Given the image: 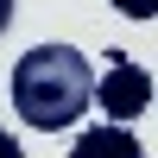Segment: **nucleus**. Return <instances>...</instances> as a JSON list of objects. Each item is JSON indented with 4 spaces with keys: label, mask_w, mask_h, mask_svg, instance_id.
Here are the masks:
<instances>
[{
    "label": "nucleus",
    "mask_w": 158,
    "mask_h": 158,
    "mask_svg": "<svg viewBox=\"0 0 158 158\" xmlns=\"http://www.w3.org/2000/svg\"><path fill=\"white\" fill-rule=\"evenodd\" d=\"M13 108L38 127V133H57L76 127L95 108V70L76 44H38L13 63Z\"/></svg>",
    "instance_id": "obj_1"
},
{
    "label": "nucleus",
    "mask_w": 158,
    "mask_h": 158,
    "mask_svg": "<svg viewBox=\"0 0 158 158\" xmlns=\"http://www.w3.org/2000/svg\"><path fill=\"white\" fill-rule=\"evenodd\" d=\"M70 158H146V146L133 139V127H114V120H101V127H82V133H76Z\"/></svg>",
    "instance_id": "obj_3"
},
{
    "label": "nucleus",
    "mask_w": 158,
    "mask_h": 158,
    "mask_svg": "<svg viewBox=\"0 0 158 158\" xmlns=\"http://www.w3.org/2000/svg\"><path fill=\"white\" fill-rule=\"evenodd\" d=\"M0 158H25V152H19V139H13L6 127H0Z\"/></svg>",
    "instance_id": "obj_5"
},
{
    "label": "nucleus",
    "mask_w": 158,
    "mask_h": 158,
    "mask_svg": "<svg viewBox=\"0 0 158 158\" xmlns=\"http://www.w3.org/2000/svg\"><path fill=\"white\" fill-rule=\"evenodd\" d=\"M114 13H127V19H158V0H108Z\"/></svg>",
    "instance_id": "obj_4"
},
{
    "label": "nucleus",
    "mask_w": 158,
    "mask_h": 158,
    "mask_svg": "<svg viewBox=\"0 0 158 158\" xmlns=\"http://www.w3.org/2000/svg\"><path fill=\"white\" fill-rule=\"evenodd\" d=\"M6 25H13V0H0V32H6Z\"/></svg>",
    "instance_id": "obj_6"
},
{
    "label": "nucleus",
    "mask_w": 158,
    "mask_h": 158,
    "mask_svg": "<svg viewBox=\"0 0 158 158\" xmlns=\"http://www.w3.org/2000/svg\"><path fill=\"white\" fill-rule=\"evenodd\" d=\"M146 108H152L146 63H133L127 51H108V63H101V76H95V114H108L114 127H127L133 114H146Z\"/></svg>",
    "instance_id": "obj_2"
}]
</instances>
